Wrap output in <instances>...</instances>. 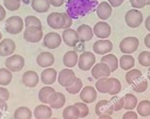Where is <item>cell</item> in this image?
Instances as JSON below:
<instances>
[{
    "label": "cell",
    "mask_w": 150,
    "mask_h": 119,
    "mask_svg": "<svg viewBox=\"0 0 150 119\" xmlns=\"http://www.w3.org/2000/svg\"><path fill=\"white\" fill-rule=\"evenodd\" d=\"M113 48V45L111 41L108 39L98 40L93 45V51L98 55H105L111 52Z\"/></svg>",
    "instance_id": "obj_11"
},
{
    "label": "cell",
    "mask_w": 150,
    "mask_h": 119,
    "mask_svg": "<svg viewBox=\"0 0 150 119\" xmlns=\"http://www.w3.org/2000/svg\"><path fill=\"white\" fill-rule=\"evenodd\" d=\"M47 23L50 27L52 29H64L65 26V16L63 13H51L47 17Z\"/></svg>",
    "instance_id": "obj_9"
},
{
    "label": "cell",
    "mask_w": 150,
    "mask_h": 119,
    "mask_svg": "<svg viewBox=\"0 0 150 119\" xmlns=\"http://www.w3.org/2000/svg\"><path fill=\"white\" fill-rule=\"evenodd\" d=\"M82 89H83V81H82V79L79 78H76L75 81L70 86L66 87L67 92L71 94H76L78 93H80Z\"/></svg>",
    "instance_id": "obj_37"
},
{
    "label": "cell",
    "mask_w": 150,
    "mask_h": 119,
    "mask_svg": "<svg viewBox=\"0 0 150 119\" xmlns=\"http://www.w3.org/2000/svg\"><path fill=\"white\" fill-rule=\"evenodd\" d=\"M57 71L54 68H51V67H48L45 70L42 71L41 73V81L46 85H51L57 80Z\"/></svg>",
    "instance_id": "obj_19"
},
{
    "label": "cell",
    "mask_w": 150,
    "mask_h": 119,
    "mask_svg": "<svg viewBox=\"0 0 150 119\" xmlns=\"http://www.w3.org/2000/svg\"><path fill=\"white\" fill-rule=\"evenodd\" d=\"M78 60H79V56L76 51L70 50L65 53L64 57H63V62H64V65L66 67L72 68L76 64H78Z\"/></svg>",
    "instance_id": "obj_25"
},
{
    "label": "cell",
    "mask_w": 150,
    "mask_h": 119,
    "mask_svg": "<svg viewBox=\"0 0 150 119\" xmlns=\"http://www.w3.org/2000/svg\"><path fill=\"white\" fill-rule=\"evenodd\" d=\"M13 74L7 68H0V85L7 86L11 82Z\"/></svg>",
    "instance_id": "obj_36"
},
{
    "label": "cell",
    "mask_w": 150,
    "mask_h": 119,
    "mask_svg": "<svg viewBox=\"0 0 150 119\" xmlns=\"http://www.w3.org/2000/svg\"><path fill=\"white\" fill-rule=\"evenodd\" d=\"M130 4L134 9H143L146 6V0H130Z\"/></svg>",
    "instance_id": "obj_45"
},
{
    "label": "cell",
    "mask_w": 150,
    "mask_h": 119,
    "mask_svg": "<svg viewBox=\"0 0 150 119\" xmlns=\"http://www.w3.org/2000/svg\"><path fill=\"white\" fill-rule=\"evenodd\" d=\"M97 16L101 20H108L112 14V7L109 5L108 2H101L97 6Z\"/></svg>",
    "instance_id": "obj_23"
},
{
    "label": "cell",
    "mask_w": 150,
    "mask_h": 119,
    "mask_svg": "<svg viewBox=\"0 0 150 119\" xmlns=\"http://www.w3.org/2000/svg\"><path fill=\"white\" fill-rule=\"evenodd\" d=\"M63 118L64 119H79L80 118V112L75 105H69L65 108L63 112Z\"/></svg>",
    "instance_id": "obj_30"
},
{
    "label": "cell",
    "mask_w": 150,
    "mask_h": 119,
    "mask_svg": "<svg viewBox=\"0 0 150 119\" xmlns=\"http://www.w3.org/2000/svg\"><path fill=\"white\" fill-rule=\"evenodd\" d=\"M96 90L102 94H108L110 89H111V80L110 78H102L97 79L95 84Z\"/></svg>",
    "instance_id": "obj_28"
},
{
    "label": "cell",
    "mask_w": 150,
    "mask_h": 119,
    "mask_svg": "<svg viewBox=\"0 0 150 119\" xmlns=\"http://www.w3.org/2000/svg\"><path fill=\"white\" fill-rule=\"evenodd\" d=\"M110 103L114 109V112H118V111H121L122 109H124V105H125V101H124V97H119V96H112L111 99H110Z\"/></svg>",
    "instance_id": "obj_39"
},
{
    "label": "cell",
    "mask_w": 150,
    "mask_h": 119,
    "mask_svg": "<svg viewBox=\"0 0 150 119\" xmlns=\"http://www.w3.org/2000/svg\"><path fill=\"white\" fill-rule=\"evenodd\" d=\"M110 80H111V89H110L108 94L110 96H116L122 90L121 81L116 78H110Z\"/></svg>",
    "instance_id": "obj_41"
},
{
    "label": "cell",
    "mask_w": 150,
    "mask_h": 119,
    "mask_svg": "<svg viewBox=\"0 0 150 119\" xmlns=\"http://www.w3.org/2000/svg\"><path fill=\"white\" fill-rule=\"evenodd\" d=\"M62 40L64 41V43L67 46L70 47L76 46L77 43L80 42V38H79L77 30L71 29H68L63 31Z\"/></svg>",
    "instance_id": "obj_13"
},
{
    "label": "cell",
    "mask_w": 150,
    "mask_h": 119,
    "mask_svg": "<svg viewBox=\"0 0 150 119\" xmlns=\"http://www.w3.org/2000/svg\"><path fill=\"white\" fill-rule=\"evenodd\" d=\"M6 17V10L3 6L0 5V21H3Z\"/></svg>",
    "instance_id": "obj_52"
},
{
    "label": "cell",
    "mask_w": 150,
    "mask_h": 119,
    "mask_svg": "<svg viewBox=\"0 0 150 119\" xmlns=\"http://www.w3.org/2000/svg\"><path fill=\"white\" fill-rule=\"evenodd\" d=\"M93 33L100 39H108L111 34V27L106 22H98L93 27Z\"/></svg>",
    "instance_id": "obj_15"
},
{
    "label": "cell",
    "mask_w": 150,
    "mask_h": 119,
    "mask_svg": "<svg viewBox=\"0 0 150 119\" xmlns=\"http://www.w3.org/2000/svg\"><path fill=\"white\" fill-rule=\"evenodd\" d=\"M144 45L146 47L150 48V33H148L146 36L144 37Z\"/></svg>",
    "instance_id": "obj_53"
},
{
    "label": "cell",
    "mask_w": 150,
    "mask_h": 119,
    "mask_svg": "<svg viewBox=\"0 0 150 119\" xmlns=\"http://www.w3.org/2000/svg\"><path fill=\"white\" fill-rule=\"evenodd\" d=\"M77 32L79 35V38H80V42L82 43H86V42H89L90 40L93 38V29L90 27V26L86 25V24H83V25L79 26L77 27Z\"/></svg>",
    "instance_id": "obj_21"
},
{
    "label": "cell",
    "mask_w": 150,
    "mask_h": 119,
    "mask_svg": "<svg viewBox=\"0 0 150 119\" xmlns=\"http://www.w3.org/2000/svg\"><path fill=\"white\" fill-rule=\"evenodd\" d=\"M97 6V0H69L66 4V13L72 19H78L86 16Z\"/></svg>",
    "instance_id": "obj_1"
},
{
    "label": "cell",
    "mask_w": 150,
    "mask_h": 119,
    "mask_svg": "<svg viewBox=\"0 0 150 119\" xmlns=\"http://www.w3.org/2000/svg\"><path fill=\"white\" fill-rule=\"evenodd\" d=\"M31 8L38 13H44L50 10V4L49 0H33L31 1Z\"/></svg>",
    "instance_id": "obj_27"
},
{
    "label": "cell",
    "mask_w": 150,
    "mask_h": 119,
    "mask_svg": "<svg viewBox=\"0 0 150 119\" xmlns=\"http://www.w3.org/2000/svg\"><path fill=\"white\" fill-rule=\"evenodd\" d=\"M50 1V4L52 7H56V8H59L64 5V3L66 0H49Z\"/></svg>",
    "instance_id": "obj_49"
},
{
    "label": "cell",
    "mask_w": 150,
    "mask_h": 119,
    "mask_svg": "<svg viewBox=\"0 0 150 119\" xmlns=\"http://www.w3.org/2000/svg\"><path fill=\"white\" fill-rule=\"evenodd\" d=\"M150 5V0H146V6Z\"/></svg>",
    "instance_id": "obj_57"
},
{
    "label": "cell",
    "mask_w": 150,
    "mask_h": 119,
    "mask_svg": "<svg viewBox=\"0 0 150 119\" xmlns=\"http://www.w3.org/2000/svg\"><path fill=\"white\" fill-rule=\"evenodd\" d=\"M80 98L82 102L86 103H92L97 98V90L92 86H86L80 92Z\"/></svg>",
    "instance_id": "obj_16"
},
{
    "label": "cell",
    "mask_w": 150,
    "mask_h": 119,
    "mask_svg": "<svg viewBox=\"0 0 150 119\" xmlns=\"http://www.w3.org/2000/svg\"><path fill=\"white\" fill-rule=\"evenodd\" d=\"M1 39H2V32L0 31V42H1Z\"/></svg>",
    "instance_id": "obj_58"
},
{
    "label": "cell",
    "mask_w": 150,
    "mask_h": 119,
    "mask_svg": "<svg viewBox=\"0 0 150 119\" xmlns=\"http://www.w3.org/2000/svg\"><path fill=\"white\" fill-rule=\"evenodd\" d=\"M24 24H25L26 27H42V23L40 21V19L37 18L36 16H33V15H29V16H27L24 20Z\"/></svg>",
    "instance_id": "obj_42"
},
{
    "label": "cell",
    "mask_w": 150,
    "mask_h": 119,
    "mask_svg": "<svg viewBox=\"0 0 150 119\" xmlns=\"http://www.w3.org/2000/svg\"><path fill=\"white\" fill-rule=\"evenodd\" d=\"M111 74L108 65L105 62H99L94 64L91 68V75L95 79H99L102 78H108Z\"/></svg>",
    "instance_id": "obj_12"
},
{
    "label": "cell",
    "mask_w": 150,
    "mask_h": 119,
    "mask_svg": "<svg viewBox=\"0 0 150 119\" xmlns=\"http://www.w3.org/2000/svg\"><path fill=\"white\" fill-rule=\"evenodd\" d=\"M62 36L57 32H49L43 37V45L49 49H56L61 46Z\"/></svg>",
    "instance_id": "obj_10"
},
{
    "label": "cell",
    "mask_w": 150,
    "mask_h": 119,
    "mask_svg": "<svg viewBox=\"0 0 150 119\" xmlns=\"http://www.w3.org/2000/svg\"><path fill=\"white\" fill-rule=\"evenodd\" d=\"M138 62L142 65L144 67L150 66V51H143L138 56Z\"/></svg>",
    "instance_id": "obj_43"
},
{
    "label": "cell",
    "mask_w": 150,
    "mask_h": 119,
    "mask_svg": "<svg viewBox=\"0 0 150 119\" xmlns=\"http://www.w3.org/2000/svg\"><path fill=\"white\" fill-rule=\"evenodd\" d=\"M33 114L36 119H50L52 116V111H51V108L50 106L46 104L38 105L34 109Z\"/></svg>",
    "instance_id": "obj_24"
},
{
    "label": "cell",
    "mask_w": 150,
    "mask_h": 119,
    "mask_svg": "<svg viewBox=\"0 0 150 119\" xmlns=\"http://www.w3.org/2000/svg\"><path fill=\"white\" fill-rule=\"evenodd\" d=\"M8 111V104L7 101L4 99H0V113H4Z\"/></svg>",
    "instance_id": "obj_50"
},
{
    "label": "cell",
    "mask_w": 150,
    "mask_h": 119,
    "mask_svg": "<svg viewBox=\"0 0 150 119\" xmlns=\"http://www.w3.org/2000/svg\"><path fill=\"white\" fill-rule=\"evenodd\" d=\"M113 112H114V109L109 100H105V99L100 100L95 106V113L98 116H103V114L111 116V114H113Z\"/></svg>",
    "instance_id": "obj_20"
},
{
    "label": "cell",
    "mask_w": 150,
    "mask_h": 119,
    "mask_svg": "<svg viewBox=\"0 0 150 119\" xmlns=\"http://www.w3.org/2000/svg\"><path fill=\"white\" fill-rule=\"evenodd\" d=\"M75 106L77 107L79 112H80V118H85L88 116L89 113V109L88 105L86 104L84 102H76L74 104Z\"/></svg>",
    "instance_id": "obj_44"
},
{
    "label": "cell",
    "mask_w": 150,
    "mask_h": 119,
    "mask_svg": "<svg viewBox=\"0 0 150 119\" xmlns=\"http://www.w3.org/2000/svg\"><path fill=\"white\" fill-rule=\"evenodd\" d=\"M5 66L11 72H19L25 66V59L21 55L14 54L8 57L5 61Z\"/></svg>",
    "instance_id": "obj_4"
},
{
    "label": "cell",
    "mask_w": 150,
    "mask_h": 119,
    "mask_svg": "<svg viewBox=\"0 0 150 119\" xmlns=\"http://www.w3.org/2000/svg\"><path fill=\"white\" fill-rule=\"evenodd\" d=\"M24 25V20L18 15H14V16H11L7 19V21L5 22V30L9 34L16 35L22 31Z\"/></svg>",
    "instance_id": "obj_2"
},
{
    "label": "cell",
    "mask_w": 150,
    "mask_h": 119,
    "mask_svg": "<svg viewBox=\"0 0 150 119\" xmlns=\"http://www.w3.org/2000/svg\"><path fill=\"white\" fill-rule=\"evenodd\" d=\"M142 78H143V73L139 69H130L125 74V80L130 85L134 84Z\"/></svg>",
    "instance_id": "obj_31"
},
{
    "label": "cell",
    "mask_w": 150,
    "mask_h": 119,
    "mask_svg": "<svg viewBox=\"0 0 150 119\" xmlns=\"http://www.w3.org/2000/svg\"><path fill=\"white\" fill-rule=\"evenodd\" d=\"M147 78H148V79L150 80V66H149V68L147 70Z\"/></svg>",
    "instance_id": "obj_56"
},
{
    "label": "cell",
    "mask_w": 150,
    "mask_h": 119,
    "mask_svg": "<svg viewBox=\"0 0 150 119\" xmlns=\"http://www.w3.org/2000/svg\"><path fill=\"white\" fill-rule=\"evenodd\" d=\"M98 119H112V118L108 114H103V116H100Z\"/></svg>",
    "instance_id": "obj_55"
},
{
    "label": "cell",
    "mask_w": 150,
    "mask_h": 119,
    "mask_svg": "<svg viewBox=\"0 0 150 119\" xmlns=\"http://www.w3.org/2000/svg\"><path fill=\"white\" fill-rule=\"evenodd\" d=\"M101 62H105L108 65L111 73L115 72V71L118 69V66H119V60H118V58L115 56V55L110 54V53L104 55L101 59Z\"/></svg>",
    "instance_id": "obj_26"
},
{
    "label": "cell",
    "mask_w": 150,
    "mask_h": 119,
    "mask_svg": "<svg viewBox=\"0 0 150 119\" xmlns=\"http://www.w3.org/2000/svg\"><path fill=\"white\" fill-rule=\"evenodd\" d=\"M2 116H3V113H0V119L2 118Z\"/></svg>",
    "instance_id": "obj_59"
},
{
    "label": "cell",
    "mask_w": 150,
    "mask_h": 119,
    "mask_svg": "<svg viewBox=\"0 0 150 119\" xmlns=\"http://www.w3.org/2000/svg\"><path fill=\"white\" fill-rule=\"evenodd\" d=\"M95 62H96L95 55L92 52H89V51H85V52H83L79 56L78 67L83 71H88L95 64Z\"/></svg>",
    "instance_id": "obj_6"
},
{
    "label": "cell",
    "mask_w": 150,
    "mask_h": 119,
    "mask_svg": "<svg viewBox=\"0 0 150 119\" xmlns=\"http://www.w3.org/2000/svg\"><path fill=\"white\" fill-rule=\"evenodd\" d=\"M131 87H132V90L134 91V92H136V93H144V91L147 89L148 84H147L146 79H144V78H142L138 81H136L135 83H134V84H132Z\"/></svg>",
    "instance_id": "obj_38"
},
{
    "label": "cell",
    "mask_w": 150,
    "mask_h": 119,
    "mask_svg": "<svg viewBox=\"0 0 150 119\" xmlns=\"http://www.w3.org/2000/svg\"><path fill=\"white\" fill-rule=\"evenodd\" d=\"M123 119H138V113L133 111H127L123 116Z\"/></svg>",
    "instance_id": "obj_48"
},
{
    "label": "cell",
    "mask_w": 150,
    "mask_h": 119,
    "mask_svg": "<svg viewBox=\"0 0 150 119\" xmlns=\"http://www.w3.org/2000/svg\"><path fill=\"white\" fill-rule=\"evenodd\" d=\"M140 45L139 39L134 36H128L125 37L121 41L119 48L121 50V52H123L124 54L130 55L134 53L138 49Z\"/></svg>",
    "instance_id": "obj_3"
},
{
    "label": "cell",
    "mask_w": 150,
    "mask_h": 119,
    "mask_svg": "<svg viewBox=\"0 0 150 119\" xmlns=\"http://www.w3.org/2000/svg\"><path fill=\"white\" fill-rule=\"evenodd\" d=\"M44 37L42 27H29L24 30V39L29 43H38Z\"/></svg>",
    "instance_id": "obj_8"
},
{
    "label": "cell",
    "mask_w": 150,
    "mask_h": 119,
    "mask_svg": "<svg viewBox=\"0 0 150 119\" xmlns=\"http://www.w3.org/2000/svg\"><path fill=\"white\" fill-rule=\"evenodd\" d=\"M31 117H33V113L28 107L25 106L19 107L15 110L13 113L14 119H31Z\"/></svg>",
    "instance_id": "obj_32"
},
{
    "label": "cell",
    "mask_w": 150,
    "mask_h": 119,
    "mask_svg": "<svg viewBox=\"0 0 150 119\" xmlns=\"http://www.w3.org/2000/svg\"><path fill=\"white\" fill-rule=\"evenodd\" d=\"M64 13V16H65V26H64V29H68L72 25V18L70 17L67 13Z\"/></svg>",
    "instance_id": "obj_47"
},
{
    "label": "cell",
    "mask_w": 150,
    "mask_h": 119,
    "mask_svg": "<svg viewBox=\"0 0 150 119\" xmlns=\"http://www.w3.org/2000/svg\"><path fill=\"white\" fill-rule=\"evenodd\" d=\"M50 119H58V118H56V117H51V118H50Z\"/></svg>",
    "instance_id": "obj_60"
},
{
    "label": "cell",
    "mask_w": 150,
    "mask_h": 119,
    "mask_svg": "<svg viewBox=\"0 0 150 119\" xmlns=\"http://www.w3.org/2000/svg\"><path fill=\"white\" fill-rule=\"evenodd\" d=\"M66 103V97L64 94H62L60 92L52 93L49 97V103L50 107L51 109H60Z\"/></svg>",
    "instance_id": "obj_17"
},
{
    "label": "cell",
    "mask_w": 150,
    "mask_h": 119,
    "mask_svg": "<svg viewBox=\"0 0 150 119\" xmlns=\"http://www.w3.org/2000/svg\"><path fill=\"white\" fill-rule=\"evenodd\" d=\"M120 67L125 71H128L132 69L134 65H135V60L131 56V55L125 54L124 56H122L119 61Z\"/></svg>",
    "instance_id": "obj_29"
},
{
    "label": "cell",
    "mask_w": 150,
    "mask_h": 119,
    "mask_svg": "<svg viewBox=\"0 0 150 119\" xmlns=\"http://www.w3.org/2000/svg\"><path fill=\"white\" fill-rule=\"evenodd\" d=\"M76 75H75L74 71L70 68H65L60 71V73L58 74L57 80L58 83L62 87H69L72 84L76 79Z\"/></svg>",
    "instance_id": "obj_7"
},
{
    "label": "cell",
    "mask_w": 150,
    "mask_h": 119,
    "mask_svg": "<svg viewBox=\"0 0 150 119\" xmlns=\"http://www.w3.org/2000/svg\"><path fill=\"white\" fill-rule=\"evenodd\" d=\"M55 92V90L50 86H45L43 88L40 89L38 93V97H39V100H40L43 104H48L49 103V97L50 96L52 93Z\"/></svg>",
    "instance_id": "obj_34"
},
{
    "label": "cell",
    "mask_w": 150,
    "mask_h": 119,
    "mask_svg": "<svg viewBox=\"0 0 150 119\" xmlns=\"http://www.w3.org/2000/svg\"><path fill=\"white\" fill-rule=\"evenodd\" d=\"M4 7L8 10L15 11L20 9L21 6V0H3Z\"/></svg>",
    "instance_id": "obj_40"
},
{
    "label": "cell",
    "mask_w": 150,
    "mask_h": 119,
    "mask_svg": "<svg viewBox=\"0 0 150 119\" xmlns=\"http://www.w3.org/2000/svg\"><path fill=\"white\" fill-rule=\"evenodd\" d=\"M144 26H145V29H146L148 31H150V15L145 19V22H144Z\"/></svg>",
    "instance_id": "obj_54"
},
{
    "label": "cell",
    "mask_w": 150,
    "mask_h": 119,
    "mask_svg": "<svg viewBox=\"0 0 150 119\" xmlns=\"http://www.w3.org/2000/svg\"><path fill=\"white\" fill-rule=\"evenodd\" d=\"M10 98V92L4 87H0V99H4V100L8 101Z\"/></svg>",
    "instance_id": "obj_46"
},
{
    "label": "cell",
    "mask_w": 150,
    "mask_h": 119,
    "mask_svg": "<svg viewBox=\"0 0 150 119\" xmlns=\"http://www.w3.org/2000/svg\"><path fill=\"white\" fill-rule=\"evenodd\" d=\"M124 2H125V0H108L109 5L111 7H113V8L120 7Z\"/></svg>",
    "instance_id": "obj_51"
},
{
    "label": "cell",
    "mask_w": 150,
    "mask_h": 119,
    "mask_svg": "<svg viewBox=\"0 0 150 119\" xmlns=\"http://www.w3.org/2000/svg\"><path fill=\"white\" fill-rule=\"evenodd\" d=\"M15 49H16V45L13 40L6 38L0 42V56L10 57L13 55Z\"/></svg>",
    "instance_id": "obj_14"
},
{
    "label": "cell",
    "mask_w": 150,
    "mask_h": 119,
    "mask_svg": "<svg viewBox=\"0 0 150 119\" xmlns=\"http://www.w3.org/2000/svg\"><path fill=\"white\" fill-rule=\"evenodd\" d=\"M123 97L125 101L124 109L126 111H132L136 108V106L138 105V98L136 96H134L133 94H126Z\"/></svg>",
    "instance_id": "obj_33"
},
{
    "label": "cell",
    "mask_w": 150,
    "mask_h": 119,
    "mask_svg": "<svg viewBox=\"0 0 150 119\" xmlns=\"http://www.w3.org/2000/svg\"><path fill=\"white\" fill-rule=\"evenodd\" d=\"M125 23L131 29H136L139 26L142 25V23L144 21V16L143 13L140 10L136 9L129 10L125 15Z\"/></svg>",
    "instance_id": "obj_5"
},
{
    "label": "cell",
    "mask_w": 150,
    "mask_h": 119,
    "mask_svg": "<svg viewBox=\"0 0 150 119\" xmlns=\"http://www.w3.org/2000/svg\"><path fill=\"white\" fill-rule=\"evenodd\" d=\"M55 62L54 55L50 52H41L36 58L37 64L45 68V67H50Z\"/></svg>",
    "instance_id": "obj_22"
},
{
    "label": "cell",
    "mask_w": 150,
    "mask_h": 119,
    "mask_svg": "<svg viewBox=\"0 0 150 119\" xmlns=\"http://www.w3.org/2000/svg\"><path fill=\"white\" fill-rule=\"evenodd\" d=\"M22 82L25 86L29 87V88H34L37 86L39 82V76L35 71L30 70L27 71L22 76Z\"/></svg>",
    "instance_id": "obj_18"
},
{
    "label": "cell",
    "mask_w": 150,
    "mask_h": 119,
    "mask_svg": "<svg viewBox=\"0 0 150 119\" xmlns=\"http://www.w3.org/2000/svg\"><path fill=\"white\" fill-rule=\"evenodd\" d=\"M137 113L141 116L146 117L150 116V101L143 100L138 103L137 105Z\"/></svg>",
    "instance_id": "obj_35"
}]
</instances>
